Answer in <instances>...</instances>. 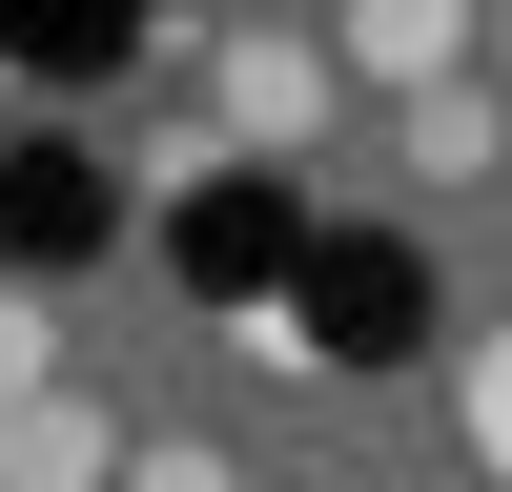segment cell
Wrapping results in <instances>:
<instances>
[{"label": "cell", "mask_w": 512, "mask_h": 492, "mask_svg": "<svg viewBox=\"0 0 512 492\" xmlns=\"http://www.w3.org/2000/svg\"><path fill=\"white\" fill-rule=\"evenodd\" d=\"M451 451H472V472L512 492V328H492V349H472V369H451Z\"/></svg>", "instance_id": "5b68a950"}, {"label": "cell", "mask_w": 512, "mask_h": 492, "mask_svg": "<svg viewBox=\"0 0 512 492\" xmlns=\"http://www.w3.org/2000/svg\"><path fill=\"white\" fill-rule=\"evenodd\" d=\"M103 472H123V410H82L62 369H41V390L0 410V492H103Z\"/></svg>", "instance_id": "277c9868"}, {"label": "cell", "mask_w": 512, "mask_h": 492, "mask_svg": "<svg viewBox=\"0 0 512 492\" xmlns=\"http://www.w3.org/2000/svg\"><path fill=\"white\" fill-rule=\"evenodd\" d=\"M103 492H246V451H205V431H123Z\"/></svg>", "instance_id": "8992f818"}, {"label": "cell", "mask_w": 512, "mask_h": 492, "mask_svg": "<svg viewBox=\"0 0 512 492\" xmlns=\"http://www.w3.org/2000/svg\"><path fill=\"white\" fill-rule=\"evenodd\" d=\"M246 492H267V472H246Z\"/></svg>", "instance_id": "9c48e42d"}, {"label": "cell", "mask_w": 512, "mask_h": 492, "mask_svg": "<svg viewBox=\"0 0 512 492\" xmlns=\"http://www.w3.org/2000/svg\"><path fill=\"white\" fill-rule=\"evenodd\" d=\"M205 82H226V144H328V41L308 21H246V41H205Z\"/></svg>", "instance_id": "6da1fadb"}, {"label": "cell", "mask_w": 512, "mask_h": 492, "mask_svg": "<svg viewBox=\"0 0 512 492\" xmlns=\"http://www.w3.org/2000/svg\"><path fill=\"white\" fill-rule=\"evenodd\" d=\"M492 82H512V0H492Z\"/></svg>", "instance_id": "ba28073f"}, {"label": "cell", "mask_w": 512, "mask_h": 492, "mask_svg": "<svg viewBox=\"0 0 512 492\" xmlns=\"http://www.w3.org/2000/svg\"><path fill=\"white\" fill-rule=\"evenodd\" d=\"M390 144H410V185H492V164H512V82H492V62L410 82V103H390Z\"/></svg>", "instance_id": "3957f363"}, {"label": "cell", "mask_w": 512, "mask_h": 492, "mask_svg": "<svg viewBox=\"0 0 512 492\" xmlns=\"http://www.w3.org/2000/svg\"><path fill=\"white\" fill-rule=\"evenodd\" d=\"M328 62H349V82H390V103H410V82L492 62V0H349V21H328Z\"/></svg>", "instance_id": "7a4b0ae2"}, {"label": "cell", "mask_w": 512, "mask_h": 492, "mask_svg": "<svg viewBox=\"0 0 512 492\" xmlns=\"http://www.w3.org/2000/svg\"><path fill=\"white\" fill-rule=\"evenodd\" d=\"M41 369H62V308H41V287H0V410H21Z\"/></svg>", "instance_id": "52a82bcc"}]
</instances>
